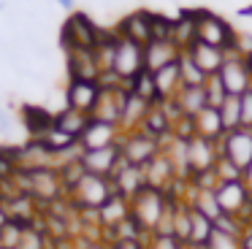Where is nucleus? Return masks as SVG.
<instances>
[{
    "label": "nucleus",
    "instance_id": "nucleus-1",
    "mask_svg": "<svg viewBox=\"0 0 252 249\" xmlns=\"http://www.w3.org/2000/svg\"><path fill=\"white\" fill-rule=\"evenodd\" d=\"M168 206H171L168 192L147 187L130 200V217L141 225V230L147 233V236H152V233L158 230L160 219L165 217V211H168Z\"/></svg>",
    "mask_w": 252,
    "mask_h": 249
},
{
    "label": "nucleus",
    "instance_id": "nucleus-2",
    "mask_svg": "<svg viewBox=\"0 0 252 249\" xmlns=\"http://www.w3.org/2000/svg\"><path fill=\"white\" fill-rule=\"evenodd\" d=\"M100 30H103V27H98L87 14L76 11V14H71L65 22H63L60 46L65 49V54L68 52H82V49L93 52V49L98 46V41H100Z\"/></svg>",
    "mask_w": 252,
    "mask_h": 249
},
{
    "label": "nucleus",
    "instance_id": "nucleus-3",
    "mask_svg": "<svg viewBox=\"0 0 252 249\" xmlns=\"http://www.w3.org/2000/svg\"><path fill=\"white\" fill-rule=\"evenodd\" d=\"M111 198H114V184H111V179L95 176V173H84L82 182L68 192V200L73 203L76 211H98Z\"/></svg>",
    "mask_w": 252,
    "mask_h": 249
},
{
    "label": "nucleus",
    "instance_id": "nucleus-4",
    "mask_svg": "<svg viewBox=\"0 0 252 249\" xmlns=\"http://www.w3.org/2000/svg\"><path fill=\"white\" fill-rule=\"evenodd\" d=\"M195 14H198V41L217 46L228 54L239 52V35L222 16L212 14V11H201V8H195Z\"/></svg>",
    "mask_w": 252,
    "mask_h": 249
},
{
    "label": "nucleus",
    "instance_id": "nucleus-5",
    "mask_svg": "<svg viewBox=\"0 0 252 249\" xmlns=\"http://www.w3.org/2000/svg\"><path fill=\"white\" fill-rule=\"evenodd\" d=\"M217 203L222 209V214L228 217H239V219L250 222V209H252V189L241 182H220L217 189Z\"/></svg>",
    "mask_w": 252,
    "mask_h": 249
},
{
    "label": "nucleus",
    "instance_id": "nucleus-6",
    "mask_svg": "<svg viewBox=\"0 0 252 249\" xmlns=\"http://www.w3.org/2000/svg\"><path fill=\"white\" fill-rule=\"evenodd\" d=\"M120 146H122V160L130 162V165H138V168H144L147 162H152L155 157L163 152V144L155 141L152 135L141 133V130L125 133L122 141H120Z\"/></svg>",
    "mask_w": 252,
    "mask_h": 249
},
{
    "label": "nucleus",
    "instance_id": "nucleus-7",
    "mask_svg": "<svg viewBox=\"0 0 252 249\" xmlns=\"http://www.w3.org/2000/svg\"><path fill=\"white\" fill-rule=\"evenodd\" d=\"M217 76H220V81H222L228 95L241 97L244 92L252 90V70H250V65H247V60L241 52H230L228 60H225V65H222V70H220Z\"/></svg>",
    "mask_w": 252,
    "mask_h": 249
},
{
    "label": "nucleus",
    "instance_id": "nucleus-8",
    "mask_svg": "<svg viewBox=\"0 0 252 249\" xmlns=\"http://www.w3.org/2000/svg\"><path fill=\"white\" fill-rule=\"evenodd\" d=\"M141 70H147V65H144V46L127 41V38H120L117 41V54H114V73L127 84Z\"/></svg>",
    "mask_w": 252,
    "mask_h": 249
},
{
    "label": "nucleus",
    "instance_id": "nucleus-9",
    "mask_svg": "<svg viewBox=\"0 0 252 249\" xmlns=\"http://www.w3.org/2000/svg\"><path fill=\"white\" fill-rule=\"evenodd\" d=\"M220 152H222V157H228L233 165H239L241 171H247V168L252 165V130L239 127V130L225 133L222 141H220Z\"/></svg>",
    "mask_w": 252,
    "mask_h": 249
},
{
    "label": "nucleus",
    "instance_id": "nucleus-10",
    "mask_svg": "<svg viewBox=\"0 0 252 249\" xmlns=\"http://www.w3.org/2000/svg\"><path fill=\"white\" fill-rule=\"evenodd\" d=\"M222 157L217 141H206L201 135H192L187 141V162H190V176H198V173L214 171L217 160Z\"/></svg>",
    "mask_w": 252,
    "mask_h": 249
},
{
    "label": "nucleus",
    "instance_id": "nucleus-11",
    "mask_svg": "<svg viewBox=\"0 0 252 249\" xmlns=\"http://www.w3.org/2000/svg\"><path fill=\"white\" fill-rule=\"evenodd\" d=\"M82 165H84L87 173L111 179L117 173V168L122 165V146L114 144V146H106V149L82 152Z\"/></svg>",
    "mask_w": 252,
    "mask_h": 249
},
{
    "label": "nucleus",
    "instance_id": "nucleus-12",
    "mask_svg": "<svg viewBox=\"0 0 252 249\" xmlns=\"http://www.w3.org/2000/svg\"><path fill=\"white\" fill-rule=\"evenodd\" d=\"M100 97V84L98 81H79V79H68L65 87V106L76 108V111L93 117L95 106H98Z\"/></svg>",
    "mask_w": 252,
    "mask_h": 249
},
{
    "label": "nucleus",
    "instance_id": "nucleus-13",
    "mask_svg": "<svg viewBox=\"0 0 252 249\" xmlns=\"http://www.w3.org/2000/svg\"><path fill=\"white\" fill-rule=\"evenodd\" d=\"M122 141V130L120 124H109V122H100V119L90 117L87 130L82 133L79 138V146L84 152H93V149H106V146H114Z\"/></svg>",
    "mask_w": 252,
    "mask_h": 249
},
{
    "label": "nucleus",
    "instance_id": "nucleus-14",
    "mask_svg": "<svg viewBox=\"0 0 252 249\" xmlns=\"http://www.w3.org/2000/svg\"><path fill=\"white\" fill-rule=\"evenodd\" d=\"M117 35L120 38H127L133 43H141L147 46L152 41V11H130L127 16H122L117 22Z\"/></svg>",
    "mask_w": 252,
    "mask_h": 249
},
{
    "label": "nucleus",
    "instance_id": "nucleus-15",
    "mask_svg": "<svg viewBox=\"0 0 252 249\" xmlns=\"http://www.w3.org/2000/svg\"><path fill=\"white\" fill-rule=\"evenodd\" d=\"M125 97H127V87L100 90L93 119H100V122H109V124H120L122 122V108H125Z\"/></svg>",
    "mask_w": 252,
    "mask_h": 249
},
{
    "label": "nucleus",
    "instance_id": "nucleus-16",
    "mask_svg": "<svg viewBox=\"0 0 252 249\" xmlns=\"http://www.w3.org/2000/svg\"><path fill=\"white\" fill-rule=\"evenodd\" d=\"M111 184H114V192L122 195V198L133 200L141 189H147V176H144V168L130 165V162L122 160V165L117 168V173L111 176Z\"/></svg>",
    "mask_w": 252,
    "mask_h": 249
},
{
    "label": "nucleus",
    "instance_id": "nucleus-17",
    "mask_svg": "<svg viewBox=\"0 0 252 249\" xmlns=\"http://www.w3.org/2000/svg\"><path fill=\"white\" fill-rule=\"evenodd\" d=\"M179 57H182V49L174 41H149L144 46V65H147L149 73H158V70L179 62Z\"/></svg>",
    "mask_w": 252,
    "mask_h": 249
},
{
    "label": "nucleus",
    "instance_id": "nucleus-18",
    "mask_svg": "<svg viewBox=\"0 0 252 249\" xmlns=\"http://www.w3.org/2000/svg\"><path fill=\"white\" fill-rule=\"evenodd\" d=\"M144 176H147V187L163 189V192H168V189L174 187V182L179 179V176H176L174 162L168 160V155H165V152H160L152 162H147V165H144Z\"/></svg>",
    "mask_w": 252,
    "mask_h": 249
},
{
    "label": "nucleus",
    "instance_id": "nucleus-19",
    "mask_svg": "<svg viewBox=\"0 0 252 249\" xmlns=\"http://www.w3.org/2000/svg\"><path fill=\"white\" fill-rule=\"evenodd\" d=\"M65 68H68V79H79V81H98L100 79V65L95 60V52H68L65 54Z\"/></svg>",
    "mask_w": 252,
    "mask_h": 249
},
{
    "label": "nucleus",
    "instance_id": "nucleus-20",
    "mask_svg": "<svg viewBox=\"0 0 252 249\" xmlns=\"http://www.w3.org/2000/svg\"><path fill=\"white\" fill-rule=\"evenodd\" d=\"M152 111V103H147L144 97H138L136 92L127 90V97H125V108H122V122H120V130L122 135L125 133H136V130H141L144 119H147V114Z\"/></svg>",
    "mask_w": 252,
    "mask_h": 249
},
{
    "label": "nucleus",
    "instance_id": "nucleus-21",
    "mask_svg": "<svg viewBox=\"0 0 252 249\" xmlns=\"http://www.w3.org/2000/svg\"><path fill=\"white\" fill-rule=\"evenodd\" d=\"M187 54L195 60L198 68L206 76H217L220 70H222L225 60H228V52H222V49H217V46H209V43H201V41L192 43V46L187 49Z\"/></svg>",
    "mask_w": 252,
    "mask_h": 249
},
{
    "label": "nucleus",
    "instance_id": "nucleus-22",
    "mask_svg": "<svg viewBox=\"0 0 252 249\" xmlns=\"http://www.w3.org/2000/svg\"><path fill=\"white\" fill-rule=\"evenodd\" d=\"M127 217H130V200L114 192V198L98 209V227L106 233H111L117 225H122Z\"/></svg>",
    "mask_w": 252,
    "mask_h": 249
},
{
    "label": "nucleus",
    "instance_id": "nucleus-23",
    "mask_svg": "<svg viewBox=\"0 0 252 249\" xmlns=\"http://www.w3.org/2000/svg\"><path fill=\"white\" fill-rule=\"evenodd\" d=\"M195 41H198V14L195 8H185L174 19V43L182 52H187Z\"/></svg>",
    "mask_w": 252,
    "mask_h": 249
},
{
    "label": "nucleus",
    "instance_id": "nucleus-24",
    "mask_svg": "<svg viewBox=\"0 0 252 249\" xmlns=\"http://www.w3.org/2000/svg\"><path fill=\"white\" fill-rule=\"evenodd\" d=\"M195 135H201V138H206V141H222V135H225V124H222V114H220V108H214V106H206L201 114H198L195 119Z\"/></svg>",
    "mask_w": 252,
    "mask_h": 249
},
{
    "label": "nucleus",
    "instance_id": "nucleus-25",
    "mask_svg": "<svg viewBox=\"0 0 252 249\" xmlns=\"http://www.w3.org/2000/svg\"><path fill=\"white\" fill-rule=\"evenodd\" d=\"M174 103L179 106L182 117L187 119H195L203 108L209 106V97H206V87H182L179 95L174 97Z\"/></svg>",
    "mask_w": 252,
    "mask_h": 249
},
{
    "label": "nucleus",
    "instance_id": "nucleus-26",
    "mask_svg": "<svg viewBox=\"0 0 252 249\" xmlns=\"http://www.w3.org/2000/svg\"><path fill=\"white\" fill-rule=\"evenodd\" d=\"M141 133L152 135L160 144H165V141L174 135V122L168 119V114H165L163 106H152V111L147 114V119H144V124H141Z\"/></svg>",
    "mask_w": 252,
    "mask_h": 249
},
{
    "label": "nucleus",
    "instance_id": "nucleus-27",
    "mask_svg": "<svg viewBox=\"0 0 252 249\" xmlns=\"http://www.w3.org/2000/svg\"><path fill=\"white\" fill-rule=\"evenodd\" d=\"M187 203L192 206L195 211H201L203 217H209L212 222H217L220 217H222V209H220L217 203V195H214V189H201V187H187Z\"/></svg>",
    "mask_w": 252,
    "mask_h": 249
},
{
    "label": "nucleus",
    "instance_id": "nucleus-28",
    "mask_svg": "<svg viewBox=\"0 0 252 249\" xmlns=\"http://www.w3.org/2000/svg\"><path fill=\"white\" fill-rule=\"evenodd\" d=\"M87 124H90V117L87 114H82V111H76V108H63V111H57L55 114V127L57 130H63L65 135H71V138H82V133L87 130Z\"/></svg>",
    "mask_w": 252,
    "mask_h": 249
},
{
    "label": "nucleus",
    "instance_id": "nucleus-29",
    "mask_svg": "<svg viewBox=\"0 0 252 249\" xmlns=\"http://www.w3.org/2000/svg\"><path fill=\"white\" fill-rule=\"evenodd\" d=\"M155 84H158V95H160V103L165 100H174L182 90V79H179V62L168 65V68L158 70L155 73Z\"/></svg>",
    "mask_w": 252,
    "mask_h": 249
},
{
    "label": "nucleus",
    "instance_id": "nucleus-30",
    "mask_svg": "<svg viewBox=\"0 0 252 249\" xmlns=\"http://www.w3.org/2000/svg\"><path fill=\"white\" fill-rule=\"evenodd\" d=\"M22 117H25V124H28V130H30L33 138H41V135H46L52 127H55V114H49L41 106H25Z\"/></svg>",
    "mask_w": 252,
    "mask_h": 249
},
{
    "label": "nucleus",
    "instance_id": "nucleus-31",
    "mask_svg": "<svg viewBox=\"0 0 252 249\" xmlns=\"http://www.w3.org/2000/svg\"><path fill=\"white\" fill-rule=\"evenodd\" d=\"M127 90L136 92L138 97H144L147 103H152V106H160V95H158V84H155V73H149V70H141V73L136 76L133 81H127Z\"/></svg>",
    "mask_w": 252,
    "mask_h": 249
},
{
    "label": "nucleus",
    "instance_id": "nucleus-32",
    "mask_svg": "<svg viewBox=\"0 0 252 249\" xmlns=\"http://www.w3.org/2000/svg\"><path fill=\"white\" fill-rule=\"evenodd\" d=\"M179 79H182V87H203L209 76L198 68V62L190 57V54L182 52V57H179Z\"/></svg>",
    "mask_w": 252,
    "mask_h": 249
},
{
    "label": "nucleus",
    "instance_id": "nucleus-33",
    "mask_svg": "<svg viewBox=\"0 0 252 249\" xmlns=\"http://www.w3.org/2000/svg\"><path fill=\"white\" fill-rule=\"evenodd\" d=\"M192 209V206H190ZM214 233V222L209 219V217H203L201 211L192 209V225H190V241L187 244H195V247H206L209 238H212Z\"/></svg>",
    "mask_w": 252,
    "mask_h": 249
},
{
    "label": "nucleus",
    "instance_id": "nucleus-34",
    "mask_svg": "<svg viewBox=\"0 0 252 249\" xmlns=\"http://www.w3.org/2000/svg\"><path fill=\"white\" fill-rule=\"evenodd\" d=\"M220 114H222L225 133H230V130H239V127H241V97L228 95V97H225V103L220 106Z\"/></svg>",
    "mask_w": 252,
    "mask_h": 249
},
{
    "label": "nucleus",
    "instance_id": "nucleus-35",
    "mask_svg": "<svg viewBox=\"0 0 252 249\" xmlns=\"http://www.w3.org/2000/svg\"><path fill=\"white\" fill-rule=\"evenodd\" d=\"M17 249H49V233L44 230V225H33V227H25L22 233V241H19Z\"/></svg>",
    "mask_w": 252,
    "mask_h": 249
},
{
    "label": "nucleus",
    "instance_id": "nucleus-36",
    "mask_svg": "<svg viewBox=\"0 0 252 249\" xmlns=\"http://www.w3.org/2000/svg\"><path fill=\"white\" fill-rule=\"evenodd\" d=\"M152 41H174V19L165 14H152Z\"/></svg>",
    "mask_w": 252,
    "mask_h": 249
},
{
    "label": "nucleus",
    "instance_id": "nucleus-37",
    "mask_svg": "<svg viewBox=\"0 0 252 249\" xmlns=\"http://www.w3.org/2000/svg\"><path fill=\"white\" fill-rule=\"evenodd\" d=\"M22 233H25V225L17 219H11L3 230H0V244H3V249H17L19 241H22Z\"/></svg>",
    "mask_w": 252,
    "mask_h": 249
},
{
    "label": "nucleus",
    "instance_id": "nucleus-38",
    "mask_svg": "<svg viewBox=\"0 0 252 249\" xmlns=\"http://www.w3.org/2000/svg\"><path fill=\"white\" fill-rule=\"evenodd\" d=\"M206 249H241V236H233V233H225L214 227Z\"/></svg>",
    "mask_w": 252,
    "mask_h": 249
},
{
    "label": "nucleus",
    "instance_id": "nucleus-39",
    "mask_svg": "<svg viewBox=\"0 0 252 249\" xmlns=\"http://www.w3.org/2000/svg\"><path fill=\"white\" fill-rule=\"evenodd\" d=\"M214 173H217L220 182H241L244 179V171L239 165H233L228 157H220L217 165H214Z\"/></svg>",
    "mask_w": 252,
    "mask_h": 249
},
{
    "label": "nucleus",
    "instance_id": "nucleus-40",
    "mask_svg": "<svg viewBox=\"0 0 252 249\" xmlns=\"http://www.w3.org/2000/svg\"><path fill=\"white\" fill-rule=\"evenodd\" d=\"M206 97H209V106H214V108H220L225 103V97H228V92H225V87H222V81H220V76H209L206 79Z\"/></svg>",
    "mask_w": 252,
    "mask_h": 249
},
{
    "label": "nucleus",
    "instance_id": "nucleus-41",
    "mask_svg": "<svg viewBox=\"0 0 252 249\" xmlns=\"http://www.w3.org/2000/svg\"><path fill=\"white\" fill-rule=\"evenodd\" d=\"M147 249H185V244L176 236H158V233H152L147 238Z\"/></svg>",
    "mask_w": 252,
    "mask_h": 249
},
{
    "label": "nucleus",
    "instance_id": "nucleus-42",
    "mask_svg": "<svg viewBox=\"0 0 252 249\" xmlns=\"http://www.w3.org/2000/svg\"><path fill=\"white\" fill-rule=\"evenodd\" d=\"M241 127L252 130V90L241 95Z\"/></svg>",
    "mask_w": 252,
    "mask_h": 249
},
{
    "label": "nucleus",
    "instance_id": "nucleus-43",
    "mask_svg": "<svg viewBox=\"0 0 252 249\" xmlns=\"http://www.w3.org/2000/svg\"><path fill=\"white\" fill-rule=\"evenodd\" d=\"M109 249H147V241H109Z\"/></svg>",
    "mask_w": 252,
    "mask_h": 249
},
{
    "label": "nucleus",
    "instance_id": "nucleus-44",
    "mask_svg": "<svg viewBox=\"0 0 252 249\" xmlns=\"http://www.w3.org/2000/svg\"><path fill=\"white\" fill-rule=\"evenodd\" d=\"M79 249H109V244L100 241V238H84V241L79 244Z\"/></svg>",
    "mask_w": 252,
    "mask_h": 249
},
{
    "label": "nucleus",
    "instance_id": "nucleus-45",
    "mask_svg": "<svg viewBox=\"0 0 252 249\" xmlns=\"http://www.w3.org/2000/svg\"><path fill=\"white\" fill-rule=\"evenodd\" d=\"M241 249H252V225H247V230L241 233Z\"/></svg>",
    "mask_w": 252,
    "mask_h": 249
},
{
    "label": "nucleus",
    "instance_id": "nucleus-46",
    "mask_svg": "<svg viewBox=\"0 0 252 249\" xmlns=\"http://www.w3.org/2000/svg\"><path fill=\"white\" fill-rule=\"evenodd\" d=\"M11 222V217H8V209H6V203H3V198H0V230Z\"/></svg>",
    "mask_w": 252,
    "mask_h": 249
},
{
    "label": "nucleus",
    "instance_id": "nucleus-47",
    "mask_svg": "<svg viewBox=\"0 0 252 249\" xmlns=\"http://www.w3.org/2000/svg\"><path fill=\"white\" fill-rule=\"evenodd\" d=\"M241 54H244V60H247V65H250V70H252V41L247 43L244 49H241Z\"/></svg>",
    "mask_w": 252,
    "mask_h": 249
},
{
    "label": "nucleus",
    "instance_id": "nucleus-48",
    "mask_svg": "<svg viewBox=\"0 0 252 249\" xmlns=\"http://www.w3.org/2000/svg\"><path fill=\"white\" fill-rule=\"evenodd\" d=\"M244 184H247V187L252 189V165H250V168H247V171H244Z\"/></svg>",
    "mask_w": 252,
    "mask_h": 249
},
{
    "label": "nucleus",
    "instance_id": "nucleus-49",
    "mask_svg": "<svg viewBox=\"0 0 252 249\" xmlns=\"http://www.w3.org/2000/svg\"><path fill=\"white\" fill-rule=\"evenodd\" d=\"M57 3H60L65 11H71V8H73V0H57Z\"/></svg>",
    "mask_w": 252,
    "mask_h": 249
},
{
    "label": "nucleus",
    "instance_id": "nucleus-50",
    "mask_svg": "<svg viewBox=\"0 0 252 249\" xmlns=\"http://www.w3.org/2000/svg\"><path fill=\"white\" fill-rule=\"evenodd\" d=\"M185 249H206V247H195V244H185Z\"/></svg>",
    "mask_w": 252,
    "mask_h": 249
},
{
    "label": "nucleus",
    "instance_id": "nucleus-51",
    "mask_svg": "<svg viewBox=\"0 0 252 249\" xmlns=\"http://www.w3.org/2000/svg\"><path fill=\"white\" fill-rule=\"evenodd\" d=\"M250 225H252V209H250Z\"/></svg>",
    "mask_w": 252,
    "mask_h": 249
},
{
    "label": "nucleus",
    "instance_id": "nucleus-52",
    "mask_svg": "<svg viewBox=\"0 0 252 249\" xmlns=\"http://www.w3.org/2000/svg\"><path fill=\"white\" fill-rule=\"evenodd\" d=\"M0 249H3V244H0Z\"/></svg>",
    "mask_w": 252,
    "mask_h": 249
}]
</instances>
